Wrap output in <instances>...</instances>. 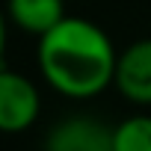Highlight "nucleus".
I'll return each mask as SVG.
<instances>
[{"label": "nucleus", "instance_id": "1", "mask_svg": "<svg viewBox=\"0 0 151 151\" xmlns=\"http://www.w3.org/2000/svg\"><path fill=\"white\" fill-rule=\"evenodd\" d=\"M39 71L45 83L74 101L95 98L113 86L119 53L113 39L92 21L65 15L39 39Z\"/></svg>", "mask_w": 151, "mask_h": 151}, {"label": "nucleus", "instance_id": "2", "mask_svg": "<svg viewBox=\"0 0 151 151\" xmlns=\"http://www.w3.org/2000/svg\"><path fill=\"white\" fill-rule=\"evenodd\" d=\"M42 95L36 83L0 65V133H21L36 124Z\"/></svg>", "mask_w": 151, "mask_h": 151}, {"label": "nucleus", "instance_id": "6", "mask_svg": "<svg viewBox=\"0 0 151 151\" xmlns=\"http://www.w3.org/2000/svg\"><path fill=\"white\" fill-rule=\"evenodd\" d=\"M113 148L116 151H151V116L136 113L119 122L113 127Z\"/></svg>", "mask_w": 151, "mask_h": 151}, {"label": "nucleus", "instance_id": "5", "mask_svg": "<svg viewBox=\"0 0 151 151\" xmlns=\"http://www.w3.org/2000/svg\"><path fill=\"white\" fill-rule=\"evenodd\" d=\"M6 18L24 33L42 39L65 18V3L62 0H9Z\"/></svg>", "mask_w": 151, "mask_h": 151}, {"label": "nucleus", "instance_id": "3", "mask_svg": "<svg viewBox=\"0 0 151 151\" xmlns=\"http://www.w3.org/2000/svg\"><path fill=\"white\" fill-rule=\"evenodd\" d=\"M113 86L139 107H151V39H139L119 53Z\"/></svg>", "mask_w": 151, "mask_h": 151}, {"label": "nucleus", "instance_id": "7", "mask_svg": "<svg viewBox=\"0 0 151 151\" xmlns=\"http://www.w3.org/2000/svg\"><path fill=\"white\" fill-rule=\"evenodd\" d=\"M3 53H6V15L0 9V65H3Z\"/></svg>", "mask_w": 151, "mask_h": 151}, {"label": "nucleus", "instance_id": "4", "mask_svg": "<svg viewBox=\"0 0 151 151\" xmlns=\"http://www.w3.org/2000/svg\"><path fill=\"white\" fill-rule=\"evenodd\" d=\"M45 151H116L113 127L89 116H71L50 127Z\"/></svg>", "mask_w": 151, "mask_h": 151}]
</instances>
